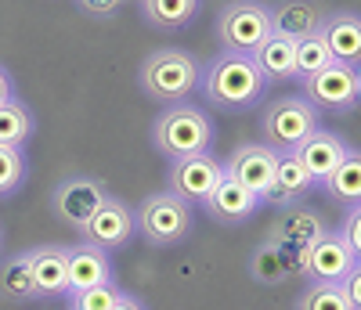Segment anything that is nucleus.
<instances>
[{"mask_svg":"<svg viewBox=\"0 0 361 310\" xmlns=\"http://www.w3.org/2000/svg\"><path fill=\"white\" fill-rule=\"evenodd\" d=\"M202 98L217 108H250L264 98L267 80L257 69V61L250 54L238 51H221L199 76Z\"/></svg>","mask_w":361,"mask_h":310,"instance_id":"obj_1","label":"nucleus"},{"mask_svg":"<svg viewBox=\"0 0 361 310\" xmlns=\"http://www.w3.org/2000/svg\"><path fill=\"white\" fill-rule=\"evenodd\" d=\"M199 76H202V66L195 54L180 47H159L141 61L137 80H141L145 98L163 101V105H180L199 90Z\"/></svg>","mask_w":361,"mask_h":310,"instance_id":"obj_2","label":"nucleus"},{"mask_svg":"<svg viewBox=\"0 0 361 310\" xmlns=\"http://www.w3.org/2000/svg\"><path fill=\"white\" fill-rule=\"evenodd\" d=\"M152 144L166 159H185V155L209 151V144H214V123H209V116L202 108H195L188 101L166 105V112H159L152 123Z\"/></svg>","mask_w":361,"mask_h":310,"instance_id":"obj_3","label":"nucleus"},{"mask_svg":"<svg viewBox=\"0 0 361 310\" xmlns=\"http://www.w3.org/2000/svg\"><path fill=\"white\" fill-rule=\"evenodd\" d=\"M195 228V209L173 195V192H156L145 195L141 206L134 209V231L148 242V245H177L185 242Z\"/></svg>","mask_w":361,"mask_h":310,"instance_id":"obj_4","label":"nucleus"},{"mask_svg":"<svg viewBox=\"0 0 361 310\" xmlns=\"http://www.w3.org/2000/svg\"><path fill=\"white\" fill-rule=\"evenodd\" d=\"M318 127H322V112H318L307 98H293V94L275 98V101L264 108V116H260L264 144L275 148L279 155L296 151Z\"/></svg>","mask_w":361,"mask_h":310,"instance_id":"obj_5","label":"nucleus"},{"mask_svg":"<svg viewBox=\"0 0 361 310\" xmlns=\"http://www.w3.org/2000/svg\"><path fill=\"white\" fill-rule=\"evenodd\" d=\"M271 33V8L260 0H231L217 15V40L224 51L253 54Z\"/></svg>","mask_w":361,"mask_h":310,"instance_id":"obj_6","label":"nucleus"},{"mask_svg":"<svg viewBox=\"0 0 361 310\" xmlns=\"http://www.w3.org/2000/svg\"><path fill=\"white\" fill-rule=\"evenodd\" d=\"M318 112H350L357 108V98H361V73L357 66H343V61H329L325 69L304 76V94Z\"/></svg>","mask_w":361,"mask_h":310,"instance_id":"obj_7","label":"nucleus"},{"mask_svg":"<svg viewBox=\"0 0 361 310\" xmlns=\"http://www.w3.org/2000/svg\"><path fill=\"white\" fill-rule=\"evenodd\" d=\"M357 267V256L347 249L340 231H322L311 245L296 249V274L311 278V282H343L347 271Z\"/></svg>","mask_w":361,"mask_h":310,"instance_id":"obj_8","label":"nucleus"},{"mask_svg":"<svg viewBox=\"0 0 361 310\" xmlns=\"http://www.w3.org/2000/svg\"><path fill=\"white\" fill-rule=\"evenodd\" d=\"M170 188L173 195H180L188 206H202L214 188L224 180V163L214 159L209 151H199V155H185V159H173L170 163Z\"/></svg>","mask_w":361,"mask_h":310,"instance_id":"obj_9","label":"nucleus"},{"mask_svg":"<svg viewBox=\"0 0 361 310\" xmlns=\"http://www.w3.org/2000/svg\"><path fill=\"white\" fill-rule=\"evenodd\" d=\"M134 235H137L134 231V209L123 199H116V195H105V202L90 213V221L80 231L83 242L98 245V249H105V253L123 249Z\"/></svg>","mask_w":361,"mask_h":310,"instance_id":"obj_10","label":"nucleus"},{"mask_svg":"<svg viewBox=\"0 0 361 310\" xmlns=\"http://www.w3.org/2000/svg\"><path fill=\"white\" fill-rule=\"evenodd\" d=\"M105 195H109V188L98 177L76 173V177H66L58 184L51 202H54V213L62 216V224H69L73 231H83V224L90 221V213L105 202Z\"/></svg>","mask_w":361,"mask_h":310,"instance_id":"obj_11","label":"nucleus"},{"mask_svg":"<svg viewBox=\"0 0 361 310\" xmlns=\"http://www.w3.org/2000/svg\"><path fill=\"white\" fill-rule=\"evenodd\" d=\"M29 267H33L37 299H66L69 296V260L66 245H33L29 249Z\"/></svg>","mask_w":361,"mask_h":310,"instance_id":"obj_12","label":"nucleus"},{"mask_svg":"<svg viewBox=\"0 0 361 310\" xmlns=\"http://www.w3.org/2000/svg\"><path fill=\"white\" fill-rule=\"evenodd\" d=\"M275 163H279V151L267 148L264 141L238 144V148L231 151V159L224 163V177L238 180L243 188H250V192L260 195V192L267 188L271 173H275Z\"/></svg>","mask_w":361,"mask_h":310,"instance_id":"obj_13","label":"nucleus"},{"mask_svg":"<svg viewBox=\"0 0 361 310\" xmlns=\"http://www.w3.org/2000/svg\"><path fill=\"white\" fill-rule=\"evenodd\" d=\"M66 260H69V292H83V289L116 282L112 256L105 249H98V245H90V242L66 245Z\"/></svg>","mask_w":361,"mask_h":310,"instance_id":"obj_14","label":"nucleus"},{"mask_svg":"<svg viewBox=\"0 0 361 310\" xmlns=\"http://www.w3.org/2000/svg\"><path fill=\"white\" fill-rule=\"evenodd\" d=\"M257 209H260V195L243 188V184L231 180V177H224L214 188V195L202 202V213L209 216V221H217V224H243Z\"/></svg>","mask_w":361,"mask_h":310,"instance_id":"obj_15","label":"nucleus"},{"mask_svg":"<svg viewBox=\"0 0 361 310\" xmlns=\"http://www.w3.org/2000/svg\"><path fill=\"white\" fill-rule=\"evenodd\" d=\"M325 231V221L307 209V206H282V213L275 216V224L267 228V242L282 245V249H304L318 235Z\"/></svg>","mask_w":361,"mask_h":310,"instance_id":"obj_16","label":"nucleus"},{"mask_svg":"<svg viewBox=\"0 0 361 310\" xmlns=\"http://www.w3.org/2000/svg\"><path fill=\"white\" fill-rule=\"evenodd\" d=\"M311 188H314V180L307 177V170L300 166V159L293 151H286V155H279L275 173H271L267 188L260 192V202H267V206H293V202L304 199Z\"/></svg>","mask_w":361,"mask_h":310,"instance_id":"obj_17","label":"nucleus"},{"mask_svg":"<svg viewBox=\"0 0 361 310\" xmlns=\"http://www.w3.org/2000/svg\"><path fill=\"white\" fill-rule=\"evenodd\" d=\"M318 37L325 40L333 61H343V66H357L361 61V18H357V11L325 15Z\"/></svg>","mask_w":361,"mask_h":310,"instance_id":"obj_18","label":"nucleus"},{"mask_svg":"<svg viewBox=\"0 0 361 310\" xmlns=\"http://www.w3.org/2000/svg\"><path fill=\"white\" fill-rule=\"evenodd\" d=\"M296 159H300V166L307 170V177L314 180V184H322L329 173L336 170V163L347 155V144H343V137L340 134H333V130H314L304 144H300L296 151Z\"/></svg>","mask_w":361,"mask_h":310,"instance_id":"obj_19","label":"nucleus"},{"mask_svg":"<svg viewBox=\"0 0 361 310\" xmlns=\"http://www.w3.org/2000/svg\"><path fill=\"white\" fill-rule=\"evenodd\" d=\"M325 22V11L314 0H282L279 8H271V33H282L289 40H304L318 33Z\"/></svg>","mask_w":361,"mask_h":310,"instance_id":"obj_20","label":"nucleus"},{"mask_svg":"<svg viewBox=\"0 0 361 310\" xmlns=\"http://www.w3.org/2000/svg\"><path fill=\"white\" fill-rule=\"evenodd\" d=\"M293 274H296V249H282V245L264 238L250 253V278L257 285L275 289V285H286Z\"/></svg>","mask_w":361,"mask_h":310,"instance_id":"obj_21","label":"nucleus"},{"mask_svg":"<svg viewBox=\"0 0 361 310\" xmlns=\"http://www.w3.org/2000/svg\"><path fill=\"white\" fill-rule=\"evenodd\" d=\"M250 58L257 61V69L264 73L267 83L296 80V40H289L282 33H267V40H260Z\"/></svg>","mask_w":361,"mask_h":310,"instance_id":"obj_22","label":"nucleus"},{"mask_svg":"<svg viewBox=\"0 0 361 310\" xmlns=\"http://www.w3.org/2000/svg\"><path fill=\"white\" fill-rule=\"evenodd\" d=\"M137 8L152 29L177 33L188 22H195V15L202 11V0H137Z\"/></svg>","mask_w":361,"mask_h":310,"instance_id":"obj_23","label":"nucleus"},{"mask_svg":"<svg viewBox=\"0 0 361 310\" xmlns=\"http://www.w3.org/2000/svg\"><path fill=\"white\" fill-rule=\"evenodd\" d=\"M322 188L343 209H357L361 206V159H357V151L347 148V155L336 163V170L322 180Z\"/></svg>","mask_w":361,"mask_h":310,"instance_id":"obj_24","label":"nucleus"},{"mask_svg":"<svg viewBox=\"0 0 361 310\" xmlns=\"http://www.w3.org/2000/svg\"><path fill=\"white\" fill-rule=\"evenodd\" d=\"M0 296L4 299H18L29 303L37 299V285H33V267H29V249L15 253L0 264Z\"/></svg>","mask_w":361,"mask_h":310,"instance_id":"obj_25","label":"nucleus"},{"mask_svg":"<svg viewBox=\"0 0 361 310\" xmlns=\"http://www.w3.org/2000/svg\"><path fill=\"white\" fill-rule=\"evenodd\" d=\"M33 137V112L18 98H8L0 105V144L4 148H25Z\"/></svg>","mask_w":361,"mask_h":310,"instance_id":"obj_26","label":"nucleus"},{"mask_svg":"<svg viewBox=\"0 0 361 310\" xmlns=\"http://www.w3.org/2000/svg\"><path fill=\"white\" fill-rule=\"evenodd\" d=\"M296 310H354L340 289V282H311L296 296Z\"/></svg>","mask_w":361,"mask_h":310,"instance_id":"obj_27","label":"nucleus"},{"mask_svg":"<svg viewBox=\"0 0 361 310\" xmlns=\"http://www.w3.org/2000/svg\"><path fill=\"white\" fill-rule=\"evenodd\" d=\"M25 148H4L0 144V199H8L22 188V180H25Z\"/></svg>","mask_w":361,"mask_h":310,"instance_id":"obj_28","label":"nucleus"},{"mask_svg":"<svg viewBox=\"0 0 361 310\" xmlns=\"http://www.w3.org/2000/svg\"><path fill=\"white\" fill-rule=\"evenodd\" d=\"M329 61H333V54H329V47H325V40L318 33L296 40V80H304V76L325 69Z\"/></svg>","mask_w":361,"mask_h":310,"instance_id":"obj_29","label":"nucleus"},{"mask_svg":"<svg viewBox=\"0 0 361 310\" xmlns=\"http://www.w3.org/2000/svg\"><path fill=\"white\" fill-rule=\"evenodd\" d=\"M119 285L116 282H105V285H94V289H83V292H69L66 303L69 310H112L119 303Z\"/></svg>","mask_w":361,"mask_h":310,"instance_id":"obj_30","label":"nucleus"},{"mask_svg":"<svg viewBox=\"0 0 361 310\" xmlns=\"http://www.w3.org/2000/svg\"><path fill=\"white\" fill-rule=\"evenodd\" d=\"M340 238L347 242V249L354 256H361V206L357 209H347V221L340 228Z\"/></svg>","mask_w":361,"mask_h":310,"instance_id":"obj_31","label":"nucleus"},{"mask_svg":"<svg viewBox=\"0 0 361 310\" xmlns=\"http://www.w3.org/2000/svg\"><path fill=\"white\" fill-rule=\"evenodd\" d=\"M340 289H343L347 303H350L354 310H361V267L347 271V278H343V282H340Z\"/></svg>","mask_w":361,"mask_h":310,"instance_id":"obj_32","label":"nucleus"},{"mask_svg":"<svg viewBox=\"0 0 361 310\" xmlns=\"http://www.w3.org/2000/svg\"><path fill=\"white\" fill-rule=\"evenodd\" d=\"M119 4H123V0H80V8H83L90 18H112Z\"/></svg>","mask_w":361,"mask_h":310,"instance_id":"obj_33","label":"nucleus"},{"mask_svg":"<svg viewBox=\"0 0 361 310\" xmlns=\"http://www.w3.org/2000/svg\"><path fill=\"white\" fill-rule=\"evenodd\" d=\"M8 98H15V83H11V76H8V69L0 66V105H4Z\"/></svg>","mask_w":361,"mask_h":310,"instance_id":"obj_34","label":"nucleus"},{"mask_svg":"<svg viewBox=\"0 0 361 310\" xmlns=\"http://www.w3.org/2000/svg\"><path fill=\"white\" fill-rule=\"evenodd\" d=\"M112 310H148V306H145L141 299H134V296H127V292H123V296H119V303H116Z\"/></svg>","mask_w":361,"mask_h":310,"instance_id":"obj_35","label":"nucleus"},{"mask_svg":"<svg viewBox=\"0 0 361 310\" xmlns=\"http://www.w3.org/2000/svg\"><path fill=\"white\" fill-rule=\"evenodd\" d=\"M0 245H4V235H0Z\"/></svg>","mask_w":361,"mask_h":310,"instance_id":"obj_36","label":"nucleus"},{"mask_svg":"<svg viewBox=\"0 0 361 310\" xmlns=\"http://www.w3.org/2000/svg\"><path fill=\"white\" fill-rule=\"evenodd\" d=\"M134 4H137V0H134Z\"/></svg>","mask_w":361,"mask_h":310,"instance_id":"obj_37","label":"nucleus"}]
</instances>
